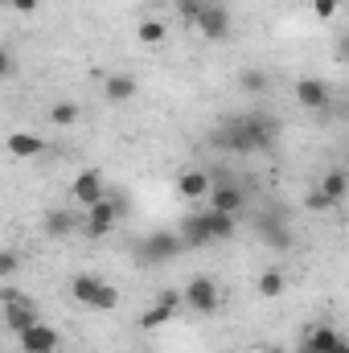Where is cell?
Masks as SVG:
<instances>
[{"label": "cell", "instance_id": "6da1fadb", "mask_svg": "<svg viewBox=\"0 0 349 353\" xmlns=\"http://www.w3.org/2000/svg\"><path fill=\"white\" fill-rule=\"evenodd\" d=\"M279 140V123L263 111H251V115H239V119H226L218 132H214V148L222 152H271Z\"/></svg>", "mask_w": 349, "mask_h": 353}, {"label": "cell", "instance_id": "7a4b0ae2", "mask_svg": "<svg viewBox=\"0 0 349 353\" xmlns=\"http://www.w3.org/2000/svg\"><path fill=\"white\" fill-rule=\"evenodd\" d=\"M70 296H74L79 304L94 308V312H111V308H119V288H111L107 279L87 275V271L70 279Z\"/></svg>", "mask_w": 349, "mask_h": 353}, {"label": "cell", "instance_id": "3957f363", "mask_svg": "<svg viewBox=\"0 0 349 353\" xmlns=\"http://www.w3.org/2000/svg\"><path fill=\"white\" fill-rule=\"evenodd\" d=\"M123 197H99L94 205H87V218H83V234L87 239H107L115 226H119V218H123Z\"/></svg>", "mask_w": 349, "mask_h": 353}, {"label": "cell", "instance_id": "277c9868", "mask_svg": "<svg viewBox=\"0 0 349 353\" xmlns=\"http://www.w3.org/2000/svg\"><path fill=\"white\" fill-rule=\"evenodd\" d=\"M210 210H218V214H230V218H239L243 210H247V189L243 185H235L230 173H210Z\"/></svg>", "mask_w": 349, "mask_h": 353}, {"label": "cell", "instance_id": "5b68a950", "mask_svg": "<svg viewBox=\"0 0 349 353\" xmlns=\"http://www.w3.org/2000/svg\"><path fill=\"white\" fill-rule=\"evenodd\" d=\"M181 304L193 308L197 316H214V312L222 308V288H218V279H210V275H193V279L185 283V292H181Z\"/></svg>", "mask_w": 349, "mask_h": 353}, {"label": "cell", "instance_id": "8992f818", "mask_svg": "<svg viewBox=\"0 0 349 353\" xmlns=\"http://www.w3.org/2000/svg\"><path fill=\"white\" fill-rule=\"evenodd\" d=\"M185 247H181V239L177 234H169V230H157V234H148L140 247H136V259L140 263H169V259H177Z\"/></svg>", "mask_w": 349, "mask_h": 353}, {"label": "cell", "instance_id": "52a82bcc", "mask_svg": "<svg viewBox=\"0 0 349 353\" xmlns=\"http://www.w3.org/2000/svg\"><path fill=\"white\" fill-rule=\"evenodd\" d=\"M177 239H181V247H185V251H201V247H210V243H214V234H210L206 210H193V214H185V222H181Z\"/></svg>", "mask_w": 349, "mask_h": 353}, {"label": "cell", "instance_id": "ba28073f", "mask_svg": "<svg viewBox=\"0 0 349 353\" xmlns=\"http://www.w3.org/2000/svg\"><path fill=\"white\" fill-rule=\"evenodd\" d=\"M197 29H201V37H210V41H226V37H230V12H226V4H201Z\"/></svg>", "mask_w": 349, "mask_h": 353}, {"label": "cell", "instance_id": "9c48e42d", "mask_svg": "<svg viewBox=\"0 0 349 353\" xmlns=\"http://www.w3.org/2000/svg\"><path fill=\"white\" fill-rule=\"evenodd\" d=\"M17 341H21V353H58V329H50V325H29L25 333H17Z\"/></svg>", "mask_w": 349, "mask_h": 353}, {"label": "cell", "instance_id": "30bf717a", "mask_svg": "<svg viewBox=\"0 0 349 353\" xmlns=\"http://www.w3.org/2000/svg\"><path fill=\"white\" fill-rule=\"evenodd\" d=\"M296 103L304 111H329L333 107V94L321 79H296Z\"/></svg>", "mask_w": 349, "mask_h": 353}, {"label": "cell", "instance_id": "8fae6325", "mask_svg": "<svg viewBox=\"0 0 349 353\" xmlns=\"http://www.w3.org/2000/svg\"><path fill=\"white\" fill-rule=\"evenodd\" d=\"M103 193H107V185H103V173H99V169L79 173V176H74V185H70V197H74L79 205H94Z\"/></svg>", "mask_w": 349, "mask_h": 353}, {"label": "cell", "instance_id": "7c38bea8", "mask_svg": "<svg viewBox=\"0 0 349 353\" xmlns=\"http://www.w3.org/2000/svg\"><path fill=\"white\" fill-rule=\"evenodd\" d=\"M177 308H181V292H161V300L140 316V329H148V333H152V329H161L165 321H173Z\"/></svg>", "mask_w": 349, "mask_h": 353}, {"label": "cell", "instance_id": "4fadbf2b", "mask_svg": "<svg viewBox=\"0 0 349 353\" xmlns=\"http://www.w3.org/2000/svg\"><path fill=\"white\" fill-rule=\"evenodd\" d=\"M4 325H8V333H25L29 325H37V308L17 296V300H8V308H4Z\"/></svg>", "mask_w": 349, "mask_h": 353}, {"label": "cell", "instance_id": "5bb4252c", "mask_svg": "<svg viewBox=\"0 0 349 353\" xmlns=\"http://www.w3.org/2000/svg\"><path fill=\"white\" fill-rule=\"evenodd\" d=\"M4 148H8L12 157H41V152H46V140H41L37 132H8Z\"/></svg>", "mask_w": 349, "mask_h": 353}, {"label": "cell", "instance_id": "9a60e30c", "mask_svg": "<svg viewBox=\"0 0 349 353\" xmlns=\"http://www.w3.org/2000/svg\"><path fill=\"white\" fill-rule=\"evenodd\" d=\"M177 189H181L185 201H201V197L210 193V173H206V169H189V173H181Z\"/></svg>", "mask_w": 349, "mask_h": 353}, {"label": "cell", "instance_id": "2e32d148", "mask_svg": "<svg viewBox=\"0 0 349 353\" xmlns=\"http://www.w3.org/2000/svg\"><path fill=\"white\" fill-rule=\"evenodd\" d=\"M341 333L337 329H329V325H321V329H312L304 341H300V353H329L333 350V341H337Z\"/></svg>", "mask_w": 349, "mask_h": 353}, {"label": "cell", "instance_id": "e0dca14e", "mask_svg": "<svg viewBox=\"0 0 349 353\" xmlns=\"http://www.w3.org/2000/svg\"><path fill=\"white\" fill-rule=\"evenodd\" d=\"M103 94H107L111 103H128V99L136 94V79H132V74H111V79L103 83Z\"/></svg>", "mask_w": 349, "mask_h": 353}, {"label": "cell", "instance_id": "ac0fdd59", "mask_svg": "<svg viewBox=\"0 0 349 353\" xmlns=\"http://www.w3.org/2000/svg\"><path fill=\"white\" fill-rule=\"evenodd\" d=\"M346 189H349L346 169H329V173H325V181H321V193H325L333 205H341V201H346Z\"/></svg>", "mask_w": 349, "mask_h": 353}, {"label": "cell", "instance_id": "d6986e66", "mask_svg": "<svg viewBox=\"0 0 349 353\" xmlns=\"http://www.w3.org/2000/svg\"><path fill=\"white\" fill-rule=\"evenodd\" d=\"M74 226H79V218L70 210H50L46 214V234H54V239H66Z\"/></svg>", "mask_w": 349, "mask_h": 353}, {"label": "cell", "instance_id": "ffe728a7", "mask_svg": "<svg viewBox=\"0 0 349 353\" xmlns=\"http://www.w3.org/2000/svg\"><path fill=\"white\" fill-rule=\"evenodd\" d=\"M283 288H288V279H283V271H279V267H267V271L259 275V296H263V300L283 296Z\"/></svg>", "mask_w": 349, "mask_h": 353}, {"label": "cell", "instance_id": "44dd1931", "mask_svg": "<svg viewBox=\"0 0 349 353\" xmlns=\"http://www.w3.org/2000/svg\"><path fill=\"white\" fill-rule=\"evenodd\" d=\"M206 222H210V234H214V243H226V239H235V218H230V214L206 210Z\"/></svg>", "mask_w": 349, "mask_h": 353}, {"label": "cell", "instance_id": "7402d4cb", "mask_svg": "<svg viewBox=\"0 0 349 353\" xmlns=\"http://www.w3.org/2000/svg\"><path fill=\"white\" fill-rule=\"evenodd\" d=\"M50 119H54L58 128H70V123H79V103H70V99L54 103V107H50Z\"/></svg>", "mask_w": 349, "mask_h": 353}, {"label": "cell", "instance_id": "603a6c76", "mask_svg": "<svg viewBox=\"0 0 349 353\" xmlns=\"http://www.w3.org/2000/svg\"><path fill=\"white\" fill-rule=\"evenodd\" d=\"M136 37H140V46H161L165 41V25L161 21H140Z\"/></svg>", "mask_w": 349, "mask_h": 353}, {"label": "cell", "instance_id": "cb8c5ba5", "mask_svg": "<svg viewBox=\"0 0 349 353\" xmlns=\"http://www.w3.org/2000/svg\"><path fill=\"white\" fill-rule=\"evenodd\" d=\"M239 87H243V90H255V94H259V90L267 87V74H263V70H243Z\"/></svg>", "mask_w": 349, "mask_h": 353}, {"label": "cell", "instance_id": "d4e9b609", "mask_svg": "<svg viewBox=\"0 0 349 353\" xmlns=\"http://www.w3.org/2000/svg\"><path fill=\"white\" fill-rule=\"evenodd\" d=\"M21 271V255L17 251H0V275H17Z\"/></svg>", "mask_w": 349, "mask_h": 353}, {"label": "cell", "instance_id": "484cf974", "mask_svg": "<svg viewBox=\"0 0 349 353\" xmlns=\"http://www.w3.org/2000/svg\"><path fill=\"white\" fill-rule=\"evenodd\" d=\"M177 8H181V17H185L189 25H197V12H201V0H177Z\"/></svg>", "mask_w": 349, "mask_h": 353}, {"label": "cell", "instance_id": "4316f807", "mask_svg": "<svg viewBox=\"0 0 349 353\" xmlns=\"http://www.w3.org/2000/svg\"><path fill=\"white\" fill-rule=\"evenodd\" d=\"M337 8H341V0H317V17H321V21L337 17Z\"/></svg>", "mask_w": 349, "mask_h": 353}, {"label": "cell", "instance_id": "83f0119b", "mask_svg": "<svg viewBox=\"0 0 349 353\" xmlns=\"http://www.w3.org/2000/svg\"><path fill=\"white\" fill-rule=\"evenodd\" d=\"M308 210H333V201H329L321 189H312V193H308Z\"/></svg>", "mask_w": 349, "mask_h": 353}, {"label": "cell", "instance_id": "f1b7e54d", "mask_svg": "<svg viewBox=\"0 0 349 353\" xmlns=\"http://www.w3.org/2000/svg\"><path fill=\"white\" fill-rule=\"evenodd\" d=\"M8 74H12V54H8V50L0 46V83H4Z\"/></svg>", "mask_w": 349, "mask_h": 353}, {"label": "cell", "instance_id": "f546056e", "mask_svg": "<svg viewBox=\"0 0 349 353\" xmlns=\"http://www.w3.org/2000/svg\"><path fill=\"white\" fill-rule=\"evenodd\" d=\"M17 12H37V0H12Z\"/></svg>", "mask_w": 349, "mask_h": 353}, {"label": "cell", "instance_id": "4dcf8cb0", "mask_svg": "<svg viewBox=\"0 0 349 353\" xmlns=\"http://www.w3.org/2000/svg\"><path fill=\"white\" fill-rule=\"evenodd\" d=\"M329 353H349V341H346V337H337V341H333V350H329Z\"/></svg>", "mask_w": 349, "mask_h": 353}, {"label": "cell", "instance_id": "1f68e13d", "mask_svg": "<svg viewBox=\"0 0 349 353\" xmlns=\"http://www.w3.org/2000/svg\"><path fill=\"white\" fill-rule=\"evenodd\" d=\"M259 353H283V350H279V345H267V350H259Z\"/></svg>", "mask_w": 349, "mask_h": 353}, {"label": "cell", "instance_id": "d6a6232c", "mask_svg": "<svg viewBox=\"0 0 349 353\" xmlns=\"http://www.w3.org/2000/svg\"><path fill=\"white\" fill-rule=\"evenodd\" d=\"M17 353H21V350H17Z\"/></svg>", "mask_w": 349, "mask_h": 353}]
</instances>
